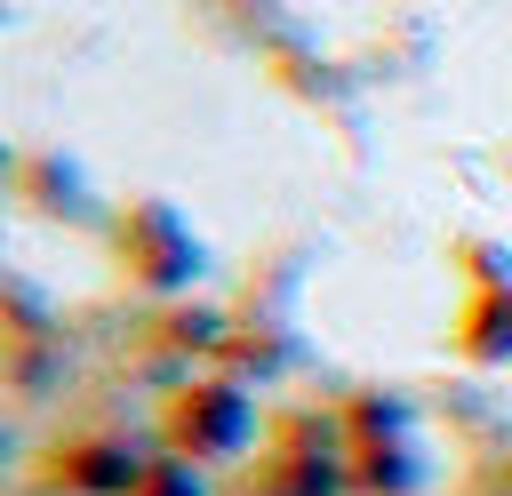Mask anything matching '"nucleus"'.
Returning a JSON list of instances; mask_svg holds the SVG:
<instances>
[{"label":"nucleus","mask_w":512,"mask_h":496,"mask_svg":"<svg viewBox=\"0 0 512 496\" xmlns=\"http://www.w3.org/2000/svg\"><path fill=\"white\" fill-rule=\"evenodd\" d=\"M8 168H16V160H8V152H0V184H8Z\"/></svg>","instance_id":"6e6552de"},{"label":"nucleus","mask_w":512,"mask_h":496,"mask_svg":"<svg viewBox=\"0 0 512 496\" xmlns=\"http://www.w3.org/2000/svg\"><path fill=\"white\" fill-rule=\"evenodd\" d=\"M112 256L128 264V280H144V288H160V296H176V288L200 280V240H192V224H184L168 200L120 208V216H112Z\"/></svg>","instance_id":"f03ea898"},{"label":"nucleus","mask_w":512,"mask_h":496,"mask_svg":"<svg viewBox=\"0 0 512 496\" xmlns=\"http://www.w3.org/2000/svg\"><path fill=\"white\" fill-rule=\"evenodd\" d=\"M128 496H200V464L176 456V448H160V456H144V472H136Z\"/></svg>","instance_id":"0eeeda50"},{"label":"nucleus","mask_w":512,"mask_h":496,"mask_svg":"<svg viewBox=\"0 0 512 496\" xmlns=\"http://www.w3.org/2000/svg\"><path fill=\"white\" fill-rule=\"evenodd\" d=\"M456 352L480 360V368L512 360V280H488V288L464 296V312H456Z\"/></svg>","instance_id":"39448f33"},{"label":"nucleus","mask_w":512,"mask_h":496,"mask_svg":"<svg viewBox=\"0 0 512 496\" xmlns=\"http://www.w3.org/2000/svg\"><path fill=\"white\" fill-rule=\"evenodd\" d=\"M160 432H168V448L192 456V464L240 456V448L256 440V400H248V384L224 376V368H216V376H184V384H168Z\"/></svg>","instance_id":"f257e3e1"},{"label":"nucleus","mask_w":512,"mask_h":496,"mask_svg":"<svg viewBox=\"0 0 512 496\" xmlns=\"http://www.w3.org/2000/svg\"><path fill=\"white\" fill-rule=\"evenodd\" d=\"M8 192L32 208V216H88V176L64 160V152H32L8 168Z\"/></svg>","instance_id":"20e7f679"},{"label":"nucleus","mask_w":512,"mask_h":496,"mask_svg":"<svg viewBox=\"0 0 512 496\" xmlns=\"http://www.w3.org/2000/svg\"><path fill=\"white\" fill-rule=\"evenodd\" d=\"M144 472V448L120 440V432H80L64 448H48V480L72 488V496H128Z\"/></svg>","instance_id":"7ed1b4c3"},{"label":"nucleus","mask_w":512,"mask_h":496,"mask_svg":"<svg viewBox=\"0 0 512 496\" xmlns=\"http://www.w3.org/2000/svg\"><path fill=\"white\" fill-rule=\"evenodd\" d=\"M216 368L240 376V384H248V376H280V368H288V336H280V328H248V320H232L224 344H216Z\"/></svg>","instance_id":"423d86ee"}]
</instances>
